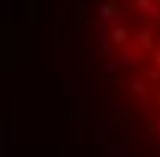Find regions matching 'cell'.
Segmentation results:
<instances>
[{"mask_svg": "<svg viewBox=\"0 0 160 157\" xmlns=\"http://www.w3.org/2000/svg\"><path fill=\"white\" fill-rule=\"evenodd\" d=\"M79 88L109 157H160V0H82Z\"/></svg>", "mask_w": 160, "mask_h": 157, "instance_id": "obj_1", "label": "cell"}]
</instances>
